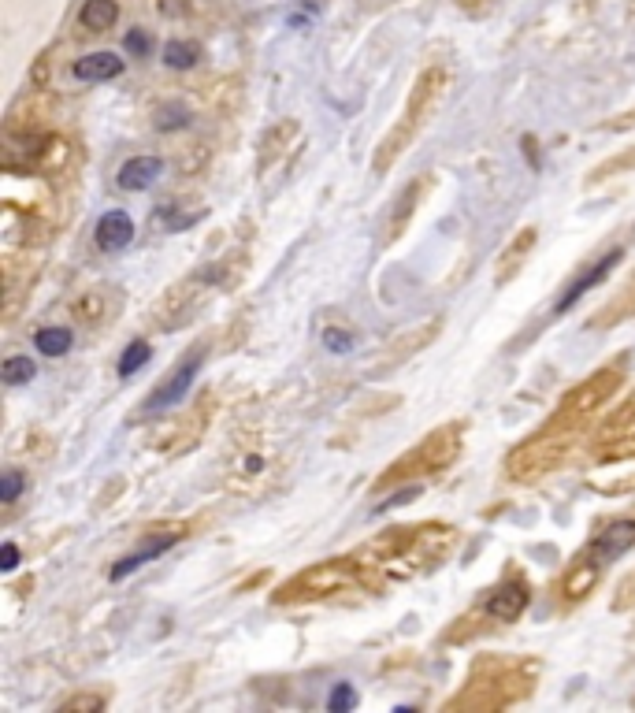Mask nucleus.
Returning a JSON list of instances; mask_svg holds the SVG:
<instances>
[{"label":"nucleus","mask_w":635,"mask_h":713,"mask_svg":"<svg viewBox=\"0 0 635 713\" xmlns=\"http://www.w3.org/2000/svg\"><path fill=\"white\" fill-rule=\"evenodd\" d=\"M617 387H621V368H602L598 376L584 379V383L558 405V413L550 416L543 428L535 431L532 439L509 457L513 480H539L543 472H550V468L558 465L561 457L572 450V442L580 439L587 431V424L595 420L598 409L610 402Z\"/></svg>","instance_id":"obj_1"},{"label":"nucleus","mask_w":635,"mask_h":713,"mask_svg":"<svg viewBox=\"0 0 635 713\" xmlns=\"http://www.w3.org/2000/svg\"><path fill=\"white\" fill-rule=\"evenodd\" d=\"M454 543V532L442 524H420V528H394V532L379 535L376 543L364 546V554L357 565L376 569L383 576L405 580L424 565H435L442 558V550Z\"/></svg>","instance_id":"obj_2"},{"label":"nucleus","mask_w":635,"mask_h":713,"mask_svg":"<svg viewBox=\"0 0 635 713\" xmlns=\"http://www.w3.org/2000/svg\"><path fill=\"white\" fill-rule=\"evenodd\" d=\"M591 487L606 494L635 491V394L598 431Z\"/></svg>","instance_id":"obj_3"},{"label":"nucleus","mask_w":635,"mask_h":713,"mask_svg":"<svg viewBox=\"0 0 635 713\" xmlns=\"http://www.w3.org/2000/svg\"><path fill=\"white\" fill-rule=\"evenodd\" d=\"M361 584V569H357V558L353 561H324V565H312L301 576L286 580L279 591H275V602H312V598L324 595H338L346 587Z\"/></svg>","instance_id":"obj_4"},{"label":"nucleus","mask_w":635,"mask_h":713,"mask_svg":"<svg viewBox=\"0 0 635 713\" xmlns=\"http://www.w3.org/2000/svg\"><path fill=\"white\" fill-rule=\"evenodd\" d=\"M457 435H461L457 428L431 431L428 439L420 442V446H416L409 457H402L398 465H413L420 476H431V472H439V468H446L457 457V446H461V439H457ZM416 472H413V476H416Z\"/></svg>","instance_id":"obj_5"},{"label":"nucleus","mask_w":635,"mask_h":713,"mask_svg":"<svg viewBox=\"0 0 635 713\" xmlns=\"http://www.w3.org/2000/svg\"><path fill=\"white\" fill-rule=\"evenodd\" d=\"M632 546H635V520H613L610 528H602L580 554H584L587 561H595L598 569H606L610 561L628 554Z\"/></svg>","instance_id":"obj_6"},{"label":"nucleus","mask_w":635,"mask_h":713,"mask_svg":"<svg viewBox=\"0 0 635 713\" xmlns=\"http://www.w3.org/2000/svg\"><path fill=\"white\" fill-rule=\"evenodd\" d=\"M528 606V587L520 584V580H506V584H498L491 595L483 598V617L494 624H513L524 613Z\"/></svg>","instance_id":"obj_7"},{"label":"nucleus","mask_w":635,"mask_h":713,"mask_svg":"<svg viewBox=\"0 0 635 713\" xmlns=\"http://www.w3.org/2000/svg\"><path fill=\"white\" fill-rule=\"evenodd\" d=\"M197 368H201V357L197 353H190V361L182 364V368H175L164 383H160V390H153V398L145 402V413H160V409H171V405L179 402L182 394H186V387L194 383Z\"/></svg>","instance_id":"obj_8"},{"label":"nucleus","mask_w":635,"mask_h":713,"mask_svg":"<svg viewBox=\"0 0 635 713\" xmlns=\"http://www.w3.org/2000/svg\"><path fill=\"white\" fill-rule=\"evenodd\" d=\"M621 257H624V249L617 246V249H610V253H606L602 260H595V264H591V268H587L584 275H576V283H572L569 290H561V298H558V305H554V312L572 309V305L584 298L591 286H598L602 279H606V275L613 272V264H621Z\"/></svg>","instance_id":"obj_9"},{"label":"nucleus","mask_w":635,"mask_h":713,"mask_svg":"<svg viewBox=\"0 0 635 713\" xmlns=\"http://www.w3.org/2000/svg\"><path fill=\"white\" fill-rule=\"evenodd\" d=\"M93 238H97V246H101L104 253H116V249L130 246V238H134V220H130L123 208L104 212L101 223H97V231H93Z\"/></svg>","instance_id":"obj_10"},{"label":"nucleus","mask_w":635,"mask_h":713,"mask_svg":"<svg viewBox=\"0 0 635 713\" xmlns=\"http://www.w3.org/2000/svg\"><path fill=\"white\" fill-rule=\"evenodd\" d=\"M160 171H164V160H160V156H134V160H127V164L119 168V186L130 190V194L149 190V186L160 179Z\"/></svg>","instance_id":"obj_11"},{"label":"nucleus","mask_w":635,"mask_h":713,"mask_svg":"<svg viewBox=\"0 0 635 713\" xmlns=\"http://www.w3.org/2000/svg\"><path fill=\"white\" fill-rule=\"evenodd\" d=\"M123 71V60H119L116 52H93V56H82L75 60L71 67V75L78 82H108V78H116Z\"/></svg>","instance_id":"obj_12"},{"label":"nucleus","mask_w":635,"mask_h":713,"mask_svg":"<svg viewBox=\"0 0 635 713\" xmlns=\"http://www.w3.org/2000/svg\"><path fill=\"white\" fill-rule=\"evenodd\" d=\"M119 19V4L116 0H86L82 4V12H78V23L93 30V34H104V30H112Z\"/></svg>","instance_id":"obj_13"},{"label":"nucleus","mask_w":635,"mask_h":713,"mask_svg":"<svg viewBox=\"0 0 635 713\" xmlns=\"http://www.w3.org/2000/svg\"><path fill=\"white\" fill-rule=\"evenodd\" d=\"M175 543H179V535H164V539H156V543H145L138 554H130V558L116 561V569H112V580H123V576H130V572L138 569V565L160 558V554H164V550H171Z\"/></svg>","instance_id":"obj_14"},{"label":"nucleus","mask_w":635,"mask_h":713,"mask_svg":"<svg viewBox=\"0 0 635 713\" xmlns=\"http://www.w3.org/2000/svg\"><path fill=\"white\" fill-rule=\"evenodd\" d=\"M34 346H38L41 357H64L71 350V331L67 327H41L34 335Z\"/></svg>","instance_id":"obj_15"},{"label":"nucleus","mask_w":635,"mask_h":713,"mask_svg":"<svg viewBox=\"0 0 635 713\" xmlns=\"http://www.w3.org/2000/svg\"><path fill=\"white\" fill-rule=\"evenodd\" d=\"M201 60V45L197 41H168L164 45V64L171 71H186V67H194Z\"/></svg>","instance_id":"obj_16"},{"label":"nucleus","mask_w":635,"mask_h":713,"mask_svg":"<svg viewBox=\"0 0 635 713\" xmlns=\"http://www.w3.org/2000/svg\"><path fill=\"white\" fill-rule=\"evenodd\" d=\"M190 223H197V212L182 216L175 205H160L153 212V227H160V231H182V227H190Z\"/></svg>","instance_id":"obj_17"},{"label":"nucleus","mask_w":635,"mask_h":713,"mask_svg":"<svg viewBox=\"0 0 635 713\" xmlns=\"http://www.w3.org/2000/svg\"><path fill=\"white\" fill-rule=\"evenodd\" d=\"M0 379H4L8 387L30 383V379H34V361H30V357H8V361H4V368H0Z\"/></svg>","instance_id":"obj_18"},{"label":"nucleus","mask_w":635,"mask_h":713,"mask_svg":"<svg viewBox=\"0 0 635 713\" xmlns=\"http://www.w3.org/2000/svg\"><path fill=\"white\" fill-rule=\"evenodd\" d=\"M145 361H149V342H142V338H138V342H130L127 350H123V357H119V376L130 379Z\"/></svg>","instance_id":"obj_19"},{"label":"nucleus","mask_w":635,"mask_h":713,"mask_svg":"<svg viewBox=\"0 0 635 713\" xmlns=\"http://www.w3.org/2000/svg\"><path fill=\"white\" fill-rule=\"evenodd\" d=\"M532 246H535V231H520V234H517V242H513V249H509L506 257H502V279L517 272L513 264H517V260H524V253H528Z\"/></svg>","instance_id":"obj_20"},{"label":"nucleus","mask_w":635,"mask_h":713,"mask_svg":"<svg viewBox=\"0 0 635 713\" xmlns=\"http://www.w3.org/2000/svg\"><path fill=\"white\" fill-rule=\"evenodd\" d=\"M264 472H268L264 454H249V450L238 457V465H234V476H238V480H260Z\"/></svg>","instance_id":"obj_21"},{"label":"nucleus","mask_w":635,"mask_h":713,"mask_svg":"<svg viewBox=\"0 0 635 713\" xmlns=\"http://www.w3.org/2000/svg\"><path fill=\"white\" fill-rule=\"evenodd\" d=\"M190 123V116H186V108H179V104H164L160 112H156V130H179Z\"/></svg>","instance_id":"obj_22"},{"label":"nucleus","mask_w":635,"mask_h":713,"mask_svg":"<svg viewBox=\"0 0 635 713\" xmlns=\"http://www.w3.org/2000/svg\"><path fill=\"white\" fill-rule=\"evenodd\" d=\"M357 706V691L350 688V684H338L335 695L327 699V710L331 713H342V710H353Z\"/></svg>","instance_id":"obj_23"},{"label":"nucleus","mask_w":635,"mask_h":713,"mask_svg":"<svg viewBox=\"0 0 635 713\" xmlns=\"http://www.w3.org/2000/svg\"><path fill=\"white\" fill-rule=\"evenodd\" d=\"M123 49H127L130 56H149V49H153V38H149L145 30H127V38H123Z\"/></svg>","instance_id":"obj_24"},{"label":"nucleus","mask_w":635,"mask_h":713,"mask_svg":"<svg viewBox=\"0 0 635 713\" xmlns=\"http://www.w3.org/2000/svg\"><path fill=\"white\" fill-rule=\"evenodd\" d=\"M19 491H23V476H19V472H4V480H0V502L12 506L15 498H19Z\"/></svg>","instance_id":"obj_25"},{"label":"nucleus","mask_w":635,"mask_h":713,"mask_svg":"<svg viewBox=\"0 0 635 713\" xmlns=\"http://www.w3.org/2000/svg\"><path fill=\"white\" fill-rule=\"evenodd\" d=\"M617 316H635V283L628 286V294H621V301H613V309L606 312L602 320L610 324V320H617Z\"/></svg>","instance_id":"obj_26"},{"label":"nucleus","mask_w":635,"mask_h":713,"mask_svg":"<svg viewBox=\"0 0 635 713\" xmlns=\"http://www.w3.org/2000/svg\"><path fill=\"white\" fill-rule=\"evenodd\" d=\"M104 702L97 695H78V699H67L64 710H101Z\"/></svg>","instance_id":"obj_27"},{"label":"nucleus","mask_w":635,"mask_h":713,"mask_svg":"<svg viewBox=\"0 0 635 713\" xmlns=\"http://www.w3.org/2000/svg\"><path fill=\"white\" fill-rule=\"evenodd\" d=\"M327 350L346 353V350H350V338H346V335H335V331H327Z\"/></svg>","instance_id":"obj_28"},{"label":"nucleus","mask_w":635,"mask_h":713,"mask_svg":"<svg viewBox=\"0 0 635 713\" xmlns=\"http://www.w3.org/2000/svg\"><path fill=\"white\" fill-rule=\"evenodd\" d=\"M15 565H19V550H15V543H4V565H0V569L12 572Z\"/></svg>","instance_id":"obj_29"}]
</instances>
